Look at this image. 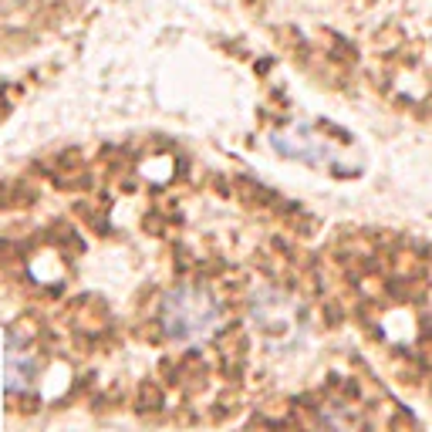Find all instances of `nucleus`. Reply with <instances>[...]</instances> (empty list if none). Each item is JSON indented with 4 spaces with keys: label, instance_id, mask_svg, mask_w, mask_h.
<instances>
[{
    "label": "nucleus",
    "instance_id": "obj_1",
    "mask_svg": "<svg viewBox=\"0 0 432 432\" xmlns=\"http://www.w3.org/2000/svg\"><path fill=\"white\" fill-rule=\"evenodd\" d=\"M220 325V301L203 284H179L159 304V328L169 341L193 345Z\"/></svg>",
    "mask_w": 432,
    "mask_h": 432
}]
</instances>
